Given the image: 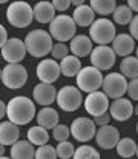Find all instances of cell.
I'll return each instance as SVG.
<instances>
[{
  "instance_id": "1",
  "label": "cell",
  "mask_w": 138,
  "mask_h": 159,
  "mask_svg": "<svg viewBox=\"0 0 138 159\" xmlns=\"http://www.w3.org/2000/svg\"><path fill=\"white\" fill-rule=\"evenodd\" d=\"M36 105L26 96H15L6 105V116L17 125H26L36 117Z\"/></svg>"
},
{
  "instance_id": "2",
  "label": "cell",
  "mask_w": 138,
  "mask_h": 159,
  "mask_svg": "<svg viewBox=\"0 0 138 159\" xmlns=\"http://www.w3.org/2000/svg\"><path fill=\"white\" fill-rule=\"evenodd\" d=\"M26 51L32 57H45L52 50V36L45 30H32L25 37Z\"/></svg>"
},
{
  "instance_id": "3",
  "label": "cell",
  "mask_w": 138,
  "mask_h": 159,
  "mask_svg": "<svg viewBox=\"0 0 138 159\" xmlns=\"http://www.w3.org/2000/svg\"><path fill=\"white\" fill-rule=\"evenodd\" d=\"M34 9L28 2H12L6 9V20L14 28H26L32 23Z\"/></svg>"
},
{
  "instance_id": "4",
  "label": "cell",
  "mask_w": 138,
  "mask_h": 159,
  "mask_svg": "<svg viewBox=\"0 0 138 159\" xmlns=\"http://www.w3.org/2000/svg\"><path fill=\"white\" fill-rule=\"evenodd\" d=\"M77 25L68 14H58L49 22V34L57 42H68L75 36Z\"/></svg>"
},
{
  "instance_id": "5",
  "label": "cell",
  "mask_w": 138,
  "mask_h": 159,
  "mask_svg": "<svg viewBox=\"0 0 138 159\" xmlns=\"http://www.w3.org/2000/svg\"><path fill=\"white\" fill-rule=\"evenodd\" d=\"M115 36H117L115 34V26L106 17L94 20L91 23V26H89V37H91L92 42H95L97 45L112 43Z\"/></svg>"
},
{
  "instance_id": "6",
  "label": "cell",
  "mask_w": 138,
  "mask_h": 159,
  "mask_svg": "<svg viewBox=\"0 0 138 159\" xmlns=\"http://www.w3.org/2000/svg\"><path fill=\"white\" fill-rule=\"evenodd\" d=\"M77 87L80 88V91L83 93H91V91H97L101 88V84H103V74L98 68L95 66H85L82 68L77 76Z\"/></svg>"
},
{
  "instance_id": "7",
  "label": "cell",
  "mask_w": 138,
  "mask_h": 159,
  "mask_svg": "<svg viewBox=\"0 0 138 159\" xmlns=\"http://www.w3.org/2000/svg\"><path fill=\"white\" fill-rule=\"evenodd\" d=\"M28 80V71L20 63H6L2 70V82L9 90L22 88Z\"/></svg>"
},
{
  "instance_id": "8",
  "label": "cell",
  "mask_w": 138,
  "mask_h": 159,
  "mask_svg": "<svg viewBox=\"0 0 138 159\" xmlns=\"http://www.w3.org/2000/svg\"><path fill=\"white\" fill-rule=\"evenodd\" d=\"M57 104L63 111H75L82 107V102L85 101L82 98V91L78 87H72V85H65L57 91Z\"/></svg>"
},
{
  "instance_id": "9",
  "label": "cell",
  "mask_w": 138,
  "mask_h": 159,
  "mask_svg": "<svg viewBox=\"0 0 138 159\" xmlns=\"http://www.w3.org/2000/svg\"><path fill=\"white\" fill-rule=\"evenodd\" d=\"M101 90L111 99L121 98L128 91V79L121 73H111L106 77H103Z\"/></svg>"
},
{
  "instance_id": "10",
  "label": "cell",
  "mask_w": 138,
  "mask_h": 159,
  "mask_svg": "<svg viewBox=\"0 0 138 159\" xmlns=\"http://www.w3.org/2000/svg\"><path fill=\"white\" fill-rule=\"evenodd\" d=\"M2 50V57L8 63H20L25 56H26V47L25 42L20 40L19 37H11L5 42V45L0 48Z\"/></svg>"
},
{
  "instance_id": "11",
  "label": "cell",
  "mask_w": 138,
  "mask_h": 159,
  "mask_svg": "<svg viewBox=\"0 0 138 159\" xmlns=\"http://www.w3.org/2000/svg\"><path fill=\"white\" fill-rule=\"evenodd\" d=\"M95 122L89 117H77L71 124V134L78 142H88L95 138Z\"/></svg>"
},
{
  "instance_id": "12",
  "label": "cell",
  "mask_w": 138,
  "mask_h": 159,
  "mask_svg": "<svg viewBox=\"0 0 138 159\" xmlns=\"http://www.w3.org/2000/svg\"><path fill=\"white\" fill-rule=\"evenodd\" d=\"M91 63L92 66L98 68L100 71H106L111 70L115 63V57L117 54L114 53L112 48H109L107 45H98L91 51Z\"/></svg>"
},
{
  "instance_id": "13",
  "label": "cell",
  "mask_w": 138,
  "mask_h": 159,
  "mask_svg": "<svg viewBox=\"0 0 138 159\" xmlns=\"http://www.w3.org/2000/svg\"><path fill=\"white\" fill-rule=\"evenodd\" d=\"M85 108L92 117L101 113H106L109 110V98L103 91H98V90L91 91L88 93V98L85 99Z\"/></svg>"
},
{
  "instance_id": "14",
  "label": "cell",
  "mask_w": 138,
  "mask_h": 159,
  "mask_svg": "<svg viewBox=\"0 0 138 159\" xmlns=\"http://www.w3.org/2000/svg\"><path fill=\"white\" fill-rule=\"evenodd\" d=\"M120 139V133H118V128H115L114 125H101L97 131H95V142L98 144V147L104 148V150H109V148H114L117 145Z\"/></svg>"
},
{
  "instance_id": "15",
  "label": "cell",
  "mask_w": 138,
  "mask_h": 159,
  "mask_svg": "<svg viewBox=\"0 0 138 159\" xmlns=\"http://www.w3.org/2000/svg\"><path fill=\"white\" fill-rule=\"evenodd\" d=\"M60 63H57L55 59H43L37 65V77L40 79V82L54 84L60 77Z\"/></svg>"
},
{
  "instance_id": "16",
  "label": "cell",
  "mask_w": 138,
  "mask_h": 159,
  "mask_svg": "<svg viewBox=\"0 0 138 159\" xmlns=\"http://www.w3.org/2000/svg\"><path fill=\"white\" fill-rule=\"evenodd\" d=\"M109 114L111 117H114L118 122H124L128 120L132 114H134V105L131 99H124V98H117L114 99V102L109 105Z\"/></svg>"
},
{
  "instance_id": "17",
  "label": "cell",
  "mask_w": 138,
  "mask_h": 159,
  "mask_svg": "<svg viewBox=\"0 0 138 159\" xmlns=\"http://www.w3.org/2000/svg\"><path fill=\"white\" fill-rule=\"evenodd\" d=\"M32 98L34 101L42 107L51 105L52 102H55L57 99V90L52 84H46V82H40L34 87L32 90Z\"/></svg>"
},
{
  "instance_id": "18",
  "label": "cell",
  "mask_w": 138,
  "mask_h": 159,
  "mask_svg": "<svg viewBox=\"0 0 138 159\" xmlns=\"http://www.w3.org/2000/svg\"><path fill=\"white\" fill-rule=\"evenodd\" d=\"M112 50L117 56L126 57L131 56L135 50V39L131 34H118L112 40Z\"/></svg>"
},
{
  "instance_id": "19",
  "label": "cell",
  "mask_w": 138,
  "mask_h": 159,
  "mask_svg": "<svg viewBox=\"0 0 138 159\" xmlns=\"http://www.w3.org/2000/svg\"><path fill=\"white\" fill-rule=\"evenodd\" d=\"M69 50L71 53L77 57H86L89 56L92 51V40L91 37L88 36H83V34H78V36H74L69 42Z\"/></svg>"
},
{
  "instance_id": "20",
  "label": "cell",
  "mask_w": 138,
  "mask_h": 159,
  "mask_svg": "<svg viewBox=\"0 0 138 159\" xmlns=\"http://www.w3.org/2000/svg\"><path fill=\"white\" fill-rule=\"evenodd\" d=\"M20 128L17 124L11 122L9 119L5 122H0V142L3 145H12L15 141H19Z\"/></svg>"
},
{
  "instance_id": "21",
  "label": "cell",
  "mask_w": 138,
  "mask_h": 159,
  "mask_svg": "<svg viewBox=\"0 0 138 159\" xmlns=\"http://www.w3.org/2000/svg\"><path fill=\"white\" fill-rule=\"evenodd\" d=\"M72 19L77 26H91V23L95 20V11L89 5H80L75 6V11L72 14Z\"/></svg>"
},
{
  "instance_id": "22",
  "label": "cell",
  "mask_w": 138,
  "mask_h": 159,
  "mask_svg": "<svg viewBox=\"0 0 138 159\" xmlns=\"http://www.w3.org/2000/svg\"><path fill=\"white\" fill-rule=\"evenodd\" d=\"M32 9H34V19L39 23H49L55 17V8L51 2H46V0L39 2L36 3Z\"/></svg>"
},
{
  "instance_id": "23",
  "label": "cell",
  "mask_w": 138,
  "mask_h": 159,
  "mask_svg": "<svg viewBox=\"0 0 138 159\" xmlns=\"http://www.w3.org/2000/svg\"><path fill=\"white\" fill-rule=\"evenodd\" d=\"M11 158L14 159H31L36 158V148L29 141H15L11 145Z\"/></svg>"
},
{
  "instance_id": "24",
  "label": "cell",
  "mask_w": 138,
  "mask_h": 159,
  "mask_svg": "<svg viewBox=\"0 0 138 159\" xmlns=\"http://www.w3.org/2000/svg\"><path fill=\"white\" fill-rule=\"evenodd\" d=\"M36 117H37V124L42 125V127H45L46 130H52V128L58 124V120H60L57 110L51 108L49 105L43 107V108L36 114Z\"/></svg>"
},
{
  "instance_id": "25",
  "label": "cell",
  "mask_w": 138,
  "mask_h": 159,
  "mask_svg": "<svg viewBox=\"0 0 138 159\" xmlns=\"http://www.w3.org/2000/svg\"><path fill=\"white\" fill-rule=\"evenodd\" d=\"M82 70V63H80V57H77V56H66V57H63L61 59V62H60V71H61V74L63 76H66V77H75L77 76V73Z\"/></svg>"
},
{
  "instance_id": "26",
  "label": "cell",
  "mask_w": 138,
  "mask_h": 159,
  "mask_svg": "<svg viewBox=\"0 0 138 159\" xmlns=\"http://www.w3.org/2000/svg\"><path fill=\"white\" fill-rule=\"evenodd\" d=\"M120 73L126 79L138 77V57L135 56H126L120 63Z\"/></svg>"
},
{
  "instance_id": "27",
  "label": "cell",
  "mask_w": 138,
  "mask_h": 159,
  "mask_svg": "<svg viewBox=\"0 0 138 159\" xmlns=\"http://www.w3.org/2000/svg\"><path fill=\"white\" fill-rule=\"evenodd\" d=\"M115 148H117L118 156H121V158H132L135 155V152H137V144L131 138H121V139H118Z\"/></svg>"
},
{
  "instance_id": "28",
  "label": "cell",
  "mask_w": 138,
  "mask_h": 159,
  "mask_svg": "<svg viewBox=\"0 0 138 159\" xmlns=\"http://www.w3.org/2000/svg\"><path fill=\"white\" fill-rule=\"evenodd\" d=\"M26 136H28V141H29L32 145H43V144L48 142V139H49L46 128L42 127V125L31 127V128L28 130Z\"/></svg>"
},
{
  "instance_id": "29",
  "label": "cell",
  "mask_w": 138,
  "mask_h": 159,
  "mask_svg": "<svg viewBox=\"0 0 138 159\" xmlns=\"http://www.w3.org/2000/svg\"><path fill=\"white\" fill-rule=\"evenodd\" d=\"M112 17H114V22L118 23V25H129L134 14H132V9L128 5H118V6H115Z\"/></svg>"
},
{
  "instance_id": "30",
  "label": "cell",
  "mask_w": 138,
  "mask_h": 159,
  "mask_svg": "<svg viewBox=\"0 0 138 159\" xmlns=\"http://www.w3.org/2000/svg\"><path fill=\"white\" fill-rule=\"evenodd\" d=\"M91 2L92 9L95 11V14H100V16H109L114 12L115 9V0H89Z\"/></svg>"
},
{
  "instance_id": "31",
  "label": "cell",
  "mask_w": 138,
  "mask_h": 159,
  "mask_svg": "<svg viewBox=\"0 0 138 159\" xmlns=\"http://www.w3.org/2000/svg\"><path fill=\"white\" fill-rule=\"evenodd\" d=\"M74 158L75 159H98L100 158V153L94 147L85 144V145H80L78 148H75Z\"/></svg>"
},
{
  "instance_id": "32",
  "label": "cell",
  "mask_w": 138,
  "mask_h": 159,
  "mask_svg": "<svg viewBox=\"0 0 138 159\" xmlns=\"http://www.w3.org/2000/svg\"><path fill=\"white\" fill-rule=\"evenodd\" d=\"M55 150H57V156H58V158L69 159V158H74L75 147L72 145V142H69V141L66 139V141H60Z\"/></svg>"
},
{
  "instance_id": "33",
  "label": "cell",
  "mask_w": 138,
  "mask_h": 159,
  "mask_svg": "<svg viewBox=\"0 0 138 159\" xmlns=\"http://www.w3.org/2000/svg\"><path fill=\"white\" fill-rule=\"evenodd\" d=\"M36 158L37 159H55L57 158V150L46 142L43 145H39V148L36 150Z\"/></svg>"
},
{
  "instance_id": "34",
  "label": "cell",
  "mask_w": 138,
  "mask_h": 159,
  "mask_svg": "<svg viewBox=\"0 0 138 159\" xmlns=\"http://www.w3.org/2000/svg\"><path fill=\"white\" fill-rule=\"evenodd\" d=\"M69 134H71V128L68 125H63V124H57L54 128H52V138L55 141H66L69 139Z\"/></svg>"
},
{
  "instance_id": "35",
  "label": "cell",
  "mask_w": 138,
  "mask_h": 159,
  "mask_svg": "<svg viewBox=\"0 0 138 159\" xmlns=\"http://www.w3.org/2000/svg\"><path fill=\"white\" fill-rule=\"evenodd\" d=\"M69 53L68 47L65 45V42H57L55 45H52V50H51V54L55 60H61L63 57H66Z\"/></svg>"
},
{
  "instance_id": "36",
  "label": "cell",
  "mask_w": 138,
  "mask_h": 159,
  "mask_svg": "<svg viewBox=\"0 0 138 159\" xmlns=\"http://www.w3.org/2000/svg\"><path fill=\"white\" fill-rule=\"evenodd\" d=\"M131 98V101H138V77L131 79V82H128V91H126Z\"/></svg>"
},
{
  "instance_id": "37",
  "label": "cell",
  "mask_w": 138,
  "mask_h": 159,
  "mask_svg": "<svg viewBox=\"0 0 138 159\" xmlns=\"http://www.w3.org/2000/svg\"><path fill=\"white\" fill-rule=\"evenodd\" d=\"M109 120H111V114L106 111V113H101V114H98V116H94V122H95V125H106V124H109Z\"/></svg>"
},
{
  "instance_id": "38",
  "label": "cell",
  "mask_w": 138,
  "mask_h": 159,
  "mask_svg": "<svg viewBox=\"0 0 138 159\" xmlns=\"http://www.w3.org/2000/svg\"><path fill=\"white\" fill-rule=\"evenodd\" d=\"M129 31H131V36H132L135 40H138V14L132 17V20H131V23H129Z\"/></svg>"
},
{
  "instance_id": "39",
  "label": "cell",
  "mask_w": 138,
  "mask_h": 159,
  "mask_svg": "<svg viewBox=\"0 0 138 159\" xmlns=\"http://www.w3.org/2000/svg\"><path fill=\"white\" fill-rule=\"evenodd\" d=\"M55 8V11H66L71 5V0H52L51 2Z\"/></svg>"
},
{
  "instance_id": "40",
  "label": "cell",
  "mask_w": 138,
  "mask_h": 159,
  "mask_svg": "<svg viewBox=\"0 0 138 159\" xmlns=\"http://www.w3.org/2000/svg\"><path fill=\"white\" fill-rule=\"evenodd\" d=\"M8 40V31L3 25H0V48L5 45V42Z\"/></svg>"
},
{
  "instance_id": "41",
  "label": "cell",
  "mask_w": 138,
  "mask_h": 159,
  "mask_svg": "<svg viewBox=\"0 0 138 159\" xmlns=\"http://www.w3.org/2000/svg\"><path fill=\"white\" fill-rule=\"evenodd\" d=\"M128 6H129L132 11L138 12V0H128Z\"/></svg>"
},
{
  "instance_id": "42",
  "label": "cell",
  "mask_w": 138,
  "mask_h": 159,
  "mask_svg": "<svg viewBox=\"0 0 138 159\" xmlns=\"http://www.w3.org/2000/svg\"><path fill=\"white\" fill-rule=\"evenodd\" d=\"M5 116H6V104L0 101V119H3Z\"/></svg>"
},
{
  "instance_id": "43",
  "label": "cell",
  "mask_w": 138,
  "mask_h": 159,
  "mask_svg": "<svg viewBox=\"0 0 138 159\" xmlns=\"http://www.w3.org/2000/svg\"><path fill=\"white\" fill-rule=\"evenodd\" d=\"M83 3H85V0H71V5H74V6H80Z\"/></svg>"
},
{
  "instance_id": "44",
  "label": "cell",
  "mask_w": 138,
  "mask_h": 159,
  "mask_svg": "<svg viewBox=\"0 0 138 159\" xmlns=\"http://www.w3.org/2000/svg\"><path fill=\"white\" fill-rule=\"evenodd\" d=\"M2 158H5V145L0 142V159Z\"/></svg>"
},
{
  "instance_id": "45",
  "label": "cell",
  "mask_w": 138,
  "mask_h": 159,
  "mask_svg": "<svg viewBox=\"0 0 138 159\" xmlns=\"http://www.w3.org/2000/svg\"><path fill=\"white\" fill-rule=\"evenodd\" d=\"M134 111H135V114H138V104H137V107L134 108Z\"/></svg>"
},
{
  "instance_id": "46",
  "label": "cell",
  "mask_w": 138,
  "mask_h": 159,
  "mask_svg": "<svg viewBox=\"0 0 138 159\" xmlns=\"http://www.w3.org/2000/svg\"><path fill=\"white\" fill-rule=\"evenodd\" d=\"M5 2H8V0H0V5H2V3H5Z\"/></svg>"
},
{
  "instance_id": "47",
  "label": "cell",
  "mask_w": 138,
  "mask_h": 159,
  "mask_svg": "<svg viewBox=\"0 0 138 159\" xmlns=\"http://www.w3.org/2000/svg\"><path fill=\"white\" fill-rule=\"evenodd\" d=\"M135 155H137V156H138V144H137V152H135Z\"/></svg>"
},
{
  "instance_id": "48",
  "label": "cell",
  "mask_w": 138,
  "mask_h": 159,
  "mask_svg": "<svg viewBox=\"0 0 138 159\" xmlns=\"http://www.w3.org/2000/svg\"><path fill=\"white\" fill-rule=\"evenodd\" d=\"M0 80H2V68H0Z\"/></svg>"
},
{
  "instance_id": "49",
  "label": "cell",
  "mask_w": 138,
  "mask_h": 159,
  "mask_svg": "<svg viewBox=\"0 0 138 159\" xmlns=\"http://www.w3.org/2000/svg\"><path fill=\"white\" fill-rule=\"evenodd\" d=\"M135 53H137V57H138V47H137V51H135Z\"/></svg>"
},
{
  "instance_id": "50",
  "label": "cell",
  "mask_w": 138,
  "mask_h": 159,
  "mask_svg": "<svg viewBox=\"0 0 138 159\" xmlns=\"http://www.w3.org/2000/svg\"><path fill=\"white\" fill-rule=\"evenodd\" d=\"M137 133H138V122H137Z\"/></svg>"
}]
</instances>
